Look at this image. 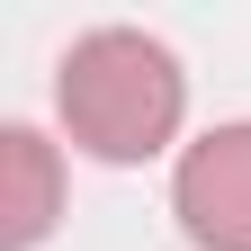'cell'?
<instances>
[{"label":"cell","mask_w":251,"mask_h":251,"mask_svg":"<svg viewBox=\"0 0 251 251\" xmlns=\"http://www.w3.org/2000/svg\"><path fill=\"white\" fill-rule=\"evenodd\" d=\"M54 108H63L81 152H99V162H152L179 135L188 81H179L162 36H144V27H90L63 54Z\"/></svg>","instance_id":"1"},{"label":"cell","mask_w":251,"mask_h":251,"mask_svg":"<svg viewBox=\"0 0 251 251\" xmlns=\"http://www.w3.org/2000/svg\"><path fill=\"white\" fill-rule=\"evenodd\" d=\"M171 206L198 251H251V126H206L179 152Z\"/></svg>","instance_id":"2"},{"label":"cell","mask_w":251,"mask_h":251,"mask_svg":"<svg viewBox=\"0 0 251 251\" xmlns=\"http://www.w3.org/2000/svg\"><path fill=\"white\" fill-rule=\"evenodd\" d=\"M63 215V162L36 126H0V251H36Z\"/></svg>","instance_id":"3"}]
</instances>
